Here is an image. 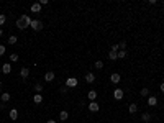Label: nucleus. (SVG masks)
<instances>
[{"label":"nucleus","instance_id":"f257e3e1","mask_svg":"<svg viewBox=\"0 0 164 123\" xmlns=\"http://www.w3.org/2000/svg\"><path fill=\"white\" fill-rule=\"evenodd\" d=\"M31 21H33V20L25 13V15H21V16L16 20V28H18V30H25V28H28L30 25H31Z\"/></svg>","mask_w":164,"mask_h":123},{"label":"nucleus","instance_id":"f03ea898","mask_svg":"<svg viewBox=\"0 0 164 123\" xmlns=\"http://www.w3.org/2000/svg\"><path fill=\"white\" fill-rule=\"evenodd\" d=\"M30 28L35 30V31H39V30H43V21L41 20H33L31 25H30Z\"/></svg>","mask_w":164,"mask_h":123},{"label":"nucleus","instance_id":"7ed1b4c3","mask_svg":"<svg viewBox=\"0 0 164 123\" xmlns=\"http://www.w3.org/2000/svg\"><path fill=\"white\" fill-rule=\"evenodd\" d=\"M77 84H79V81H77L76 77H69L67 81H66V87L72 89V87H77Z\"/></svg>","mask_w":164,"mask_h":123},{"label":"nucleus","instance_id":"20e7f679","mask_svg":"<svg viewBox=\"0 0 164 123\" xmlns=\"http://www.w3.org/2000/svg\"><path fill=\"white\" fill-rule=\"evenodd\" d=\"M123 95H125V92L121 90V89H115L113 90V98H115V100H121Z\"/></svg>","mask_w":164,"mask_h":123},{"label":"nucleus","instance_id":"39448f33","mask_svg":"<svg viewBox=\"0 0 164 123\" xmlns=\"http://www.w3.org/2000/svg\"><path fill=\"white\" fill-rule=\"evenodd\" d=\"M110 81H112L113 84H118V82L121 81V76H120V74H118V72H113V74H112V76H110Z\"/></svg>","mask_w":164,"mask_h":123},{"label":"nucleus","instance_id":"423d86ee","mask_svg":"<svg viewBox=\"0 0 164 123\" xmlns=\"http://www.w3.org/2000/svg\"><path fill=\"white\" fill-rule=\"evenodd\" d=\"M89 110H90V112H99V110H100V105H99L97 102H90V103H89Z\"/></svg>","mask_w":164,"mask_h":123},{"label":"nucleus","instance_id":"0eeeda50","mask_svg":"<svg viewBox=\"0 0 164 123\" xmlns=\"http://www.w3.org/2000/svg\"><path fill=\"white\" fill-rule=\"evenodd\" d=\"M54 77H56V76H54V72H53V71H49V72H46V74H44V81H46V82H53V81H54Z\"/></svg>","mask_w":164,"mask_h":123},{"label":"nucleus","instance_id":"6e6552de","mask_svg":"<svg viewBox=\"0 0 164 123\" xmlns=\"http://www.w3.org/2000/svg\"><path fill=\"white\" fill-rule=\"evenodd\" d=\"M148 105H149V107H156V105H157V98H156L154 95L148 97Z\"/></svg>","mask_w":164,"mask_h":123},{"label":"nucleus","instance_id":"1a4fd4ad","mask_svg":"<svg viewBox=\"0 0 164 123\" xmlns=\"http://www.w3.org/2000/svg\"><path fill=\"white\" fill-rule=\"evenodd\" d=\"M86 82H87V84H94V82H95V76H94L92 72L86 74Z\"/></svg>","mask_w":164,"mask_h":123},{"label":"nucleus","instance_id":"9d476101","mask_svg":"<svg viewBox=\"0 0 164 123\" xmlns=\"http://www.w3.org/2000/svg\"><path fill=\"white\" fill-rule=\"evenodd\" d=\"M0 98H2V102L5 103V102H10V98H12V95L8 94V92H2V94H0Z\"/></svg>","mask_w":164,"mask_h":123},{"label":"nucleus","instance_id":"9b49d317","mask_svg":"<svg viewBox=\"0 0 164 123\" xmlns=\"http://www.w3.org/2000/svg\"><path fill=\"white\" fill-rule=\"evenodd\" d=\"M20 76H21V79H28L30 77V69L28 67H23V69L20 71Z\"/></svg>","mask_w":164,"mask_h":123},{"label":"nucleus","instance_id":"f8f14e48","mask_svg":"<svg viewBox=\"0 0 164 123\" xmlns=\"http://www.w3.org/2000/svg\"><path fill=\"white\" fill-rule=\"evenodd\" d=\"M8 116H10V120H13V121H15V120L18 118V112H16V108H12V110H10V113H8Z\"/></svg>","mask_w":164,"mask_h":123},{"label":"nucleus","instance_id":"ddd939ff","mask_svg":"<svg viewBox=\"0 0 164 123\" xmlns=\"http://www.w3.org/2000/svg\"><path fill=\"white\" fill-rule=\"evenodd\" d=\"M31 12H33V13H39V12H41V5H39V2L31 5Z\"/></svg>","mask_w":164,"mask_h":123},{"label":"nucleus","instance_id":"4468645a","mask_svg":"<svg viewBox=\"0 0 164 123\" xmlns=\"http://www.w3.org/2000/svg\"><path fill=\"white\" fill-rule=\"evenodd\" d=\"M69 118V112H66V110H63V112L59 113V120H63V121H66Z\"/></svg>","mask_w":164,"mask_h":123},{"label":"nucleus","instance_id":"2eb2a0df","mask_svg":"<svg viewBox=\"0 0 164 123\" xmlns=\"http://www.w3.org/2000/svg\"><path fill=\"white\" fill-rule=\"evenodd\" d=\"M2 72H3V74H10V72H12V66H10L8 63L3 64V66H2Z\"/></svg>","mask_w":164,"mask_h":123},{"label":"nucleus","instance_id":"dca6fc26","mask_svg":"<svg viewBox=\"0 0 164 123\" xmlns=\"http://www.w3.org/2000/svg\"><path fill=\"white\" fill-rule=\"evenodd\" d=\"M33 102H35V103H41V102H43V95H41V94H35Z\"/></svg>","mask_w":164,"mask_h":123},{"label":"nucleus","instance_id":"f3484780","mask_svg":"<svg viewBox=\"0 0 164 123\" xmlns=\"http://www.w3.org/2000/svg\"><path fill=\"white\" fill-rule=\"evenodd\" d=\"M87 97L90 98V102H95V98H97V92H95V90H90L89 94H87Z\"/></svg>","mask_w":164,"mask_h":123},{"label":"nucleus","instance_id":"a211bd4d","mask_svg":"<svg viewBox=\"0 0 164 123\" xmlns=\"http://www.w3.org/2000/svg\"><path fill=\"white\" fill-rule=\"evenodd\" d=\"M136 110H138V105H135V103H131V105L128 107V112L130 113H136Z\"/></svg>","mask_w":164,"mask_h":123},{"label":"nucleus","instance_id":"6ab92c4d","mask_svg":"<svg viewBox=\"0 0 164 123\" xmlns=\"http://www.w3.org/2000/svg\"><path fill=\"white\" fill-rule=\"evenodd\" d=\"M117 56H118V59H123V58H126V51H123V49H120V51L117 53Z\"/></svg>","mask_w":164,"mask_h":123},{"label":"nucleus","instance_id":"aec40b11","mask_svg":"<svg viewBox=\"0 0 164 123\" xmlns=\"http://www.w3.org/2000/svg\"><path fill=\"white\" fill-rule=\"evenodd\" d=\"M108 59H110V61H115V59H118V56H117V53H113V51H110V53H108Z\"/></svg>","mask_w":164,"mask_h":123},{"label":"nucleus","instance_id":"412c9836","mask_svg":"<svg viewBox=\"0 0 164 123\" xmlns=\"http://www.w3.org/2000/svg\"><path fill=\"white\" fill-rule=\"evenodd\" d=\"M141 120H143L144 123L149 121V120H151V115H149V113H143V115H141Z\"/></svg>","mask_w":164,"mask_h":123},{"label":"nucleus","instance_id":"4be33fe9","mask_svg":"<svg viewBox=\"0 0 164 123\" xmlns=\"http://www.w3.org/2000/svg\"><path fill=\"white\" fill-rule=\"evenodd\" d=\"M10 61H12V63H16V61H18V54L16 53H12L10 54Z\"/></svg>","mask_w":164,"mask_h":123},{"label":"nucleus","instance_id":"5701e85b","mask_svg":"<svg viewBox=\"0 0 164 123\" xmlns=\"http://www.w3.org/2000/svg\"><path fill=\"white\" fill-rule=\"evenodd\" d=\"M16 36H10V38H8V44H16Z\"/></svg>","mask_w":164,"mask_h":123},{"label":"nucleus","instance_id":"b1692460","mask_svg":"<svg viewBox=\"0 0 164 123\" xmlns=\"http://www.w3.org/2000/svg\"><path fill=\"white\" fill-rule=\"evenodd\" d=\"M139 94H141V97H148V95H149V90L144 87V89H141V92H139Z\"/></svg>","mask_w":164,"mask_h":123},{"label":"nucleus","instance_id":"393cba45","mask_svg":"<svg viewBox=\"0 0 164 123\" xmlns=\"http://www.w3.org/2000/svg\"><path fill=\"white\" fill-rule=\"evenodd\" d=\"M5 21H7V16H5V15L2 13V15H0V26H2V25H3Z\"/></svg>","mask_w":164,"mask_h":123},{"label":"nucleus","instance_id":"a878e982","mask_svg":"<svg viewBox=\"0 0 164 123\" xmlns=\"http://www.w3.org/2000/svg\"><path fill=\"white\" fill-rule=\"evenodd\" d=\"M102 67H104V63H102V61H97L95 63V69H102Z\"/></svg>","mask_w":164,"mask_h":123},{"label":"nucleus","instance_id":"bb28decb","mask_svg":"<svg viewBox=\"0 0 164 123\" xmlns=\"http://www.w3.org/2000/svg\"><path fill=\"white\" fill-rule=\"evenodd\" d=\"M35 90H36V92L39 94V92L43 90V85H41V84H36V85H35Z\"/></svg>","mask_w":164,"mask_h":123},{"label":"nucleus","instance_id":"cd10ccee","mask_svg":"<svg viewBox=\"0 0 164 123\" xmlns=\"http://www.w3.org/2000/svg\"><path fill=\"white\" fill-rule=\"evenodd\" d=\"M5 53H7V49H5V46H3V44H0V56H3Z\"/></svg>","mask_w":164,"mask_h":123},{"label":"nucleus","instance_id":"c85d7f7f","mask_svg":"<svg viewBox=\"0 0 164 123\" xmlns=\"http://www.w3.org/2000/svg\"><path fill=\"white\" fill-rule=\"evenodd\" d=\"M118 46H120V49H123V51H125V48H126V43H125V41H121Z\"/></svg>","mask_w":164,"mask_h":123},{"label":"nucleus","instance_id":"c756f323","mask_svg":"<svg viewBox=\"0 0 164 123\" xmlns=\"http://www.w3.org/2000/svg\"><path fill=\"white\" fill-rule=\"evenodd\" d=\"M39 5L43 7V5H48V0H39Z\"/></svg>","mask_w":164,"mask_h":123},{"label":"nucleus","instance_id":"7c9ffc66","mask_svg":"<svg viewBox=\"0 0 164 123\" xmlns=\"http://www.w3.org/2000/svg\"><path fill=\"white\" fill-rule=\"evenodd\" d=\"M159 87H161V92H164V82H161V85H159Z\"/></svg>","mask_w":164,"mask_h":123},{"label":"nucleus","instance_id":"2f4dec72","mask_svg":"<svg viewBox=\"0 0 164 123\" xmlns=\"http://www.w3.org/2000/svg\"><path fill=\"white\" fill-rule=\"evenodd\" d=\"M48 123H56V120H48Z\"/></svg>","mask_w":164,"mask_h":123},{"label":"nucleus","instance_id":"473e14b6","mask_svg":"<svg viewBox=\"0 0 164 123\" xmlns=\"http://www.w3.org/2000/svg\"><path fill=\"white\" fill-rule=\"evenodd\" d=\"M2 35H3V30H2V28H0V36H2Z\"/></svg>","mask_w":164,"mask_h":123},{"label":"nucleus","instance_id":"72a5a7b5","mask_svg":"<svg viewBox=\"0 0 164 123\" xmlns=\"http://www.w3.org/2000/svg\"><path fill=\"white\" fill-rule=\"evenodd\" d=\"M0 85H2V79H0Z\"/></svg>","mask_w":164,"mask_h":123}]
</instances>
